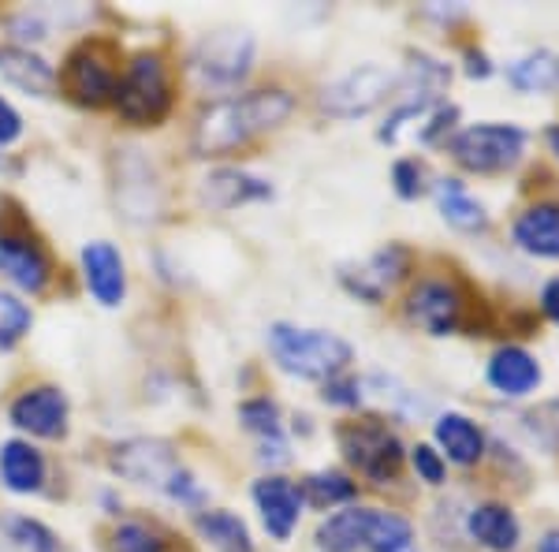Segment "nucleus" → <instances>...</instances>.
<instances>
[{"label":"nucleus","instance_id":"1","mask_svg":"<svg viewBox=\"0 0 559 552\" xmlns=\"http://www.w3.org/2000/svg\"><path fill=\"white\" fill-rule=\"evenodd\" d=\"M295 97L287 90H254V94L224 97L205 108L194 124L191 146L198 157H216V153H231L247 146L254 134L273 131L292 116Z\"/></svg>","mask_w":559,"mask_h":552},{"label":"nucleus","instance_id":"2","mask_svg":"<svg viewBox=\"0 0 559 552\" xmlns=\"http://www.w3.org/2000/svg\"><path fill=\"white\" fill-rule=\"evenodd\" d=\"M269 348L284 374H295L302 381H332L350 366L355 351L336 332L321 329H295L287 321H276L269 329Z\"/></svg>","mask_w":559,"mask_h":552},{"label":"nucleus","instance_id":"3","mask_svg":"<svg viewBox=\"0 0 559 552\" xmlns=\"http://www.w3.org/2000/svg\"><path fill=\"white\" fill-rule=\"evenodd\" d=\"M116 108L134 128H157L173 108V83L157 52H139L116 90Z\"/></svg>","mask_w":559,"mask_h":552},{"label":"nucleus","instance_id":"4","mask_svg":"<svg viewBox=\"0 0 559 552\" xmlns=\"http://www.w3.org/2000/svg\"><path fill=\"white\" fill-rule=\"evenodd\" d=\"M254 64V38L236 26L205 34L191 52V75L202 90H236Z\"/></svg>","mask_w":559,"mask_h":552},{"label":"nucleus","instance_id":"5","mask_svg":"<svg viewBox=\"0 0 559 552\" xmlns=\"http://www.w3.org/2000/svg\"><path fill=\"white\" fill-rule=\"evenodd\" d=\"M340 451L347 456L350 467H358L369 482L384 485L395 482L403 470V445L381 419H358L340 425Z\"/></svg>","mask_w":559,"mask_h":552},{"label":"nucleus","instance_id":"6","mask_svg":"<svg viewBox=\"0 0 559 552\" xmlns=\"http://www.w3.org/2000/svg\"><path fill=\"white\" fill-rule=\"evenodd\" d=\"M522 150H526V131L511 128V124H474L452 139V157L477 176L508 172L511 165H519Z\"/></svg>","mask_w":559,"mask_h":552},{"label":"nucleus","instance_id":"7","mask_svg":"<svg viewBox=\"0 0 559 552\" xmlns=\"http://www.w3.org/2000/svg\"><path fill=\"white\" fill-rule=\"evenodd\" d=\"M395 90V75L388 68L366 64L355 68L347 75H340L336 83H329L321 90V108L336 120H355V116L373 113L377 105L384 102Z\"/></svg>","mask_w":559,"mask_h":552},{"label":"nucleus","instance_id":"8","mask_svg":"<svg viewBox=\"0 0 559 552\" xmlns=\"http://www.w3.org/2000/svg\"><path fill=\"white\" fill-rule=\"evenodd\" d=\"M64 90L79 105H90V108L116 102L120 71H116L112 57H108V49L102 42H83L71 52L68 68H64Z\"/></svg>","mask_w":559,"mask_h":552},{"label":"nucleus","instance_id":"9","mask_svg":"<svg viewBox=\"0 0 559 552\" xmlns=\"http://www.w3.org/2000/svg\"><path fill=\"white\" fill-rule=\"evenodd\" d=\"M407 273H411V250L392 243V247H381L377 255L358 261V266L340 269V284H344L350 295L362 298V303H381Z\"/></svg>","mask_w":559,"mask_h":552},{"label":"nucleus","instance_id":"10","mask_svg":"<svg viewBox=\"0 0 559 552\" xmlns=\"http://www.w3.org/2000/svg\"><path fill=\"white\" fill-rule=\"evenodd\" d=\"M112 470L128 478V482L168 489L183 467H179V456L168 441L139 437V441H128V445H120L112 451Z\"/></svg>","mask_w":559,"mask_h":552},{"label":"nucleus","instance_id":"11","mask_svg":"<svg viewBox=\"0 0 559 552\" xmlns=\"http://www.w3.org/2000/svg\"><path fill=\"white\" fill-rule=\"evenodd\" d=\"M407 318L429 337H452L463 325V295L448 280H421L407 298Z\"/></svg>","mask_w":559,"mask_h":552},{"label":"nucleus","instance_id":"12","mask_svg":"<svg viewBox=\"0 0 559 552\" xmlns=\"http://www.w3.org/2000/svg\"><path fill=\"white\" fill-rule=\"evenodd\" d=\"M8 414H12V425H20V430L31 433V437L57 441L68 433V396L52 385L26 388L23 396H15V403Z\"/></svg>","mask_w":559,"mask_h":552},{"label":"nucleus","instance_id":"13","mask_svg":"<svg viewBox=\"0 0 559 552\" xmlns=\"http://www.w3.org/2000/svg\"><path fill=\"white\" fill-rule=\"evenodd\" d=\"M0 273L12 280L15 287L38 295L45 292L52 277L49 255L41 250V243H34L23 232H0Z\"/></svg>","mask_w":559,"mask_h":552},{"label":"nucleus","instance_id":"14","mask_svg":"<svg viewBox=\"0 0 559 552\" xmlns=\"http://www.w3.org/2000/svg\"><path fill=\"white\" fill-rule=\"evenodd\" d=\"M254 504L261 512L265 530L273 533L276 541H287L295 533V527H299L306 496H302V485L287 482V478H280V474H269L254 485Z\"/></svg>","mask_w":559,"mask_h":552},{"label":"nucleus","instance_id":"15","mask_svg":"<svg viewBox=\"0 0 559 552\" xmlns=\"http://www.w3.org/2000/svg\"><path fill=\"white\" fill-rule=\"evenodd\" d=\"M83 280L90 287V295L102 306H120L123 295H128V273H123V258L112 243L94 239L83 247Z\"/></svg>","mask_w":559,"mask_h":552},{"label":"nucleus","instance_id":"16","mask_svg":"<svg viewBox=\"0 0 559 552\" xmlns=\"http://www.w3.org/2000/svg\"><path fill=\"white\" fill-rule=\"evenodd\" d=\"M261 198H273V187L242 168H213L202 179V202L210 210H236V205L261 202Z\"/></svg>","mask_w":559,"mask_h":552},{"label":"nucleus","instance_id":"17","mask_svg":"<svg viewBox=\"0 0 559 552\" xmlns=\"http://www.w3.org/2000/svg\"><path fill=\"white\" fill-rule=\"evenodd\" d=\"M0 75L34 97H52V90H57V71L49 60H41L38 52L23 49V45H0Z\"/></svg>","mask_w":559,"mask_h":552},{"label":"nucleus","instance_id":"18","mask_svg":"<svg viewBox=\"0 0 559 552\" xmlns=\"http://www.w3.org/2000/svg\"><path fill=\"white\" fill-rule=\"evenodd\" d=\"M45 474H49L45 456L31 441H4V445H0V482L12 489V493H23V496L41 493Z\"/></svg>","mask_w":559,"mask_h":552},{"label":"nucleus","instance_id":"19","mask_svg":"<svg viewBox=\"0 0 559 552\" xmlns=\"http://www.w3.org/2000/svg\"><path fill=\"white\" fill-rule=\"evenodd\" d=\"M466 530H471L477 545L489 552H515L522 538V527L508 504H477L471 519H466Z\"/></svg>","mask_w":559,"mask_h":552},{"label":"nucleus","instance_id":"20","mask_svg":"<svg viewBox=\"0 0 559 552\" xmlns=\"http://www.w3.org/2000/svg\"><path fill=\"white\" fill-rule=\"evenodd\" d=\"M377 508H347L336 512L318 527L321 552H358L369 549V530H373Z\"/></svg>","mask_w":559,"mask_h":552},{"label":"nucleus","instance_id":"21","mask_svg":"<svg viewBox=\"0 0 559 552\" xmlns=\"http://www.w3.org/2000/svg\"><path fill=\"white\" fill-rule=\"evenodd\" d=\"M489 385L503 396H526L540 385V366L530 351L500 348L489 362Z\"/></svg>","mask_w":559,"mask_h":552},{"label":"nucleus","instance_id":"22","mask_svg":"<svg viewBox=\"0 0 559 552\" xmlns=\"http://www.w3.org/2000/svg\"><path fill=\"white\" fill-rule=\"evenodd\" d=\"M515 243L534 258H559V205H530L515 221Z\"/></svg>","mask_w":559,"mask_h":552},{"label":"nucleus","instance_id":"23","mask_svg":"<svg viewBox=\"0 0 559 552\" xmlns=\"http://www.w3.org/2000/svg\"><path fill=\"white\" fill-rule=\"evenodd\" d=\"M437 445L444 448V456L452 459V463L459 467H474L477 459H481V451H485V437H481V430L466 419V414H455V411H448V414H440L437 419Z\"/></svg>","mask_w":559,"mask_h":552},{"label":"nucleus","instance_id":"24","mask_svg":"<svg viewBox=\"0 0 559 552\" xmlns=\"http://www.w3.org/2000/svg\"><path fill=\"white\" fill-rule=\"evenodd\" d=\"M437 205H440V213H444V221L452 224V228L481 232L485 224H489L485 205L477 202V198L466 191L459 179H440V184H437Z\"/></svg>","mask_w":559,"mask_h":552},{"label":"nucleus","instance_id":"25","mask_svg":"<svg viewBox=\"0 0 559 552\" xmlns=\"http://www.w3.org/2000/svg\"><path fill=\"white\" fill-rule=\"evenodd\" d=\"M198 533H202L216 552H254L247 522L231 512H198Z\"/></svg>","mask_w":559,"mask_h":552},{"label":"nucleus","instance_id":"26","mask_svg":"<svg viewBox=\"0 0 559 552\" xmlns=\"http://www.w3.org/2000/svg\"><path fill=\"white\" fill-rule=\"evenodd\" d=\"M508 79L522 94H545V90H552L559 83V60L545 49L530 52V57H522L508 68Z\"/></svg>","mask_w":559,"mask_h":552},{"label":"nucleus","instance_id":"27","mask_svg":"<svg viewBox=\"0 0 559 552\" xmlns=\"http://www.w3.org/2000/svg\"><path fill=\"white\" fill-rule=\"evenodd\" d=\"M355 493L358 485L347 474H340V470H321V474H310L302 482V496L313 508H332V504L355 501Z\"/></svg>","mask_w":559,"mask_h":552},{"label":"nucleus","instance_id":"28","mask_svg":"<svg viewBox=\"0 0 559 552\" xmlns=\"http://www.w3.org/2000/svg\"><path fill=\"white\" fill-rule=\"evenodd\" d=\"M4 533H8V541L23 552H60L57 533L45 527V522L31 519V515H12V519H4Z\"/></svg>","mask_w":559,"mask_h":552},{"label":"nucleus","instance_id":"29","mask_svg":"<svg viewBox=\"0 0 559 552\" xmlns=\"http://www.w3.org/2000/svg\"><path fill=\"white\" fill-rule=\"evenodd\" d=\"M239 419L250 433H258L261 441H284V425H280V407L269 396L247 400L239 407Z\"/></svg>","mask_w":559,"mask_h":552},{"label":"nucleus","instance_id":"30","mask_svg":"<svg viewBox=\"0 0 559 552\" xmlns=\"http://www.w3.org/2000/svg\"><path fill=\"white\" fill-rule=\"evenodd\" d=\"M411 538H414V527L403 519V515L377 512L373 530H369V549H373V552H395V549L411 545Z\"/></svg>","mask_w":559,"mask_h":552},{"label":"nucleus","instance_id":"31","mask_svg":"<svg viewBox=\"0 0 559 552\" xmlns=\"http://www.w3.org/2000/svg\"><path fill=\"white\" fill-rule=\"evenodd\" d=\"M34 325V314L23 298H15L12 292H0V348H12L20 343Z\"/></svg>","mask_w":559,"mask_h":552},{"label":"nucleus","instance_id":"32","mask_svg":"<svg viewBox=\"0 0 559 552\" xmlns=\"http://www.w3.org/2000/svg\"><path fill=\"white\" fill-rule=\"evenodd\" d=\"M112 552H165V541L146 522H120L112 530Z\"/></svg>","mask_w":559,"mask_h":552},{"label":"nucleus","instance_id":"33","mask_svg":"<svg viewBox=\"0 0 559 552\" xmlns=\"http://www.w3.org/2000/svg\"><path fill=\"white\" fill-rule=\"evenodd\" d=\"M321 400L324 403H336V407H358L362 403V385L355 377H332V381L321 385Z\"/></svg>","mask_w":559,"mask_h":552},{"label":"nucleus","instance_id":"34","mask_svg":"<svg viewBox=\"0 0 559 552\" xmlns=\"http://www.w3.org/2000/svg\"><path fill=\"white\" fill-rule=\"evenodd\" d=\"M411 463L414 470H418V478L421 482H429V485H440L444 482V456H440L437 448H429V445H418V448H411Z\"/></svg>","mask_w":559,"mask_h":552},{"label":"nucleus","instance_id":"35","mask_svg":"<svg viewBox=\"0 0 559 552\" xmlns=\"http://www.w3.org/2000/svg\"><path fill=\"white\" fill-rule=\"evenodd\" d=\"M392 179H395V195L400 198H418L421 191H426V168L418 165V161H395L392 168Z\"/></svg>","mask_w":559,"mask_h":552},{"label":"nucleus","instance_id":"36","mask_svg":"<svg viewBox=\"0 0 559 552\" xmlns=\"http://www.w3.org/2000/svg\"><path fill=\"white\" fill-rule=\"evenodd\" d=\"M455 120H459V108H455V105H440L437 113H432L429 128L421 131V142H429V146H432V142H437L440 134L452 131V124H455Z\"/></svg>","mask_w":559,"mask_h":552},{"label":"nucleus","instance_id":"37","mask_svg":"<svg viewBox=\"0 0 559 552\" xmlns=\"http://www.w3.org/2000/svg\"><path fill=\"white\" fill-rule=\"evenodd\" d=\"M23 134V116L15 113L12 105L0 97V146H8V142H15Z\"/></svg>","mask_w":559,"mask_h":552},{"label":"nucleus","instance_id":"38","mask_svg":"<svg viewBox=\"0 0 559 552\" xmlns=\"http://www.w3.org/2000/svg\"><path fill=\"white\" fill-rule=\"evenodd\" d=\"M540 310L548 314V321H556V325H559V277H556V280H548L545 292H540Z\"/></svg>","mask_w":559,"mask_h":552},{"label":"nucleus","instance_id":"39","mask_svg":"<svg viewBox=\"0 0 559 552\" xmlns=\"http://www.w3.org/2000/svg\"><path fill=\"white\" fill-rule=\"evenodd\" d=\"M534 422H537V430H548V433H556V437H559V400L540 407V411H534Z\"/></svg>","mask_w":559,"mask_h":552},{"label":"nucleus","instance_id":"40","mask_svg":"<svg viewBox=\"0 0 559 552\" xmlns=\"http://www.w3.org/2000/svg\"><path fill=\"white\" fill-rule=\"evenodd\" d=\"M489 71H492V64H489V57H485V52H477V49L466 52V75H471V79H489Z\"/></svg>","mask_w":559,"mask_h":552},{"label":"nucleus","instance_id":"41","mask_svg":"<svg viewBox=\"0 0 559 552\" xmlns=\"http://www.w3.org/2000/svg\"><path fill=\"white\" fill-rule=\"evenodd\" d=\"M537 552H559V530L545 533V538H540V545H537Z\"/></svg>","mask_w":559,"mask_h":552},{"label":"nucleus","instance_id":"42","mask_svg":"<svg viewBox=\"0 0 559 552\" xmlns=\"http://www.w3.org/2000/svg\"><path fill=\"white\" fill-rule=\"evenodd\" d=\"M548 146H552V153L559 157V124H556V128H548Z\"/></svg>","mask_w":559,"mask_h":552},{"label":"nucleus","instance_id":"43","mask_svg":"<svg viewBox=\"0 0 559 552\" xmlns=\"http://www.w3.org/2000/svg\"><path fill=\"white\" fill-rule=\"evenodd\" d=\"M395 552H414V545H403V549H395Z\"/></svg>","mask_w":559,"mask_h":552}]
</instances>
